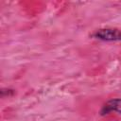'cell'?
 <instances>
[{"mask_svg": "<svg viewBox=\"0 0 121 121\" xmlns=\"http://www.w3.org/2000/svg\"><path fill=\"white\" fill-rule=\"evenodd\" d=\"M93 37L104 42H119L121 41V30L112 27L99 28L95 31Z\"/></svg>", "mask_w": 121, "mask_h": 121, "instance_id": "6da1fadb", "label": "cell"}, {"mask_svg": "<svg viewBox=\"0 0 121 121\" xmlns=\"http://www.w3.org/2000/svg\"><path fill=\"white\" fill-rule=\"evenodd\" d=\"M112 112H115L121 114V98H112L104 105L102 109L103 114H107Z\"/></svg>", "mask_w": 121, "mask_h": 121, "instance_id": "7a4b0ae2", "label": "cell"}]
</instances>
